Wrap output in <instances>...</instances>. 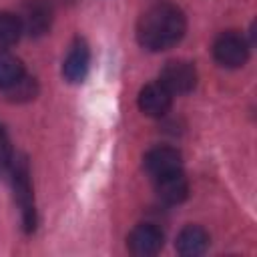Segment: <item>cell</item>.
<instances>
[{
	"instance_id": "obj_4",
	"label": "cell",
	"mask_w": 257,
	"mask_h": 257,
	"mask_svg": "<svg viewBox=\"0 0 257 257\" xmlns=\"http://www.w3.org/2000/svg\"><path fill=\"white\" fill-rule=\"evenodd\" d=\"M159 82L171 94H187L197 84V68L189 60H169L161 70Z\"/></svg>"
},
{
	"instance_id": "obj_12",
	"label": "cell",
	"mask_w": 257,
	"mask_h": 257,
	"mask_svg": "<svg viewBox=\"0 0 257 257\" xmlns=\"http://www.w3.org/2000/svg\"><path fill=\"white\" fill-rule=\"evenodd\" d=\"M22 76H24L22 62L10 52H0V90H8Z\"/></svg>"
},
{
	"instance_id": "obj_13",
	"label": "cell",
	"mask_w": 257,
	"mask_h": 257,
	"mask_svg": "<svg viewBox=\"0 0 257 257\" xmlns=\"http://www.w3.org/2000/svg\"><path fill=\"white\" fill-rule=\"evenodd\" d=\"M22 36V24L18 14L0 12V48H8L16 44Z\"/></svg>"
},
{
	"instance_id": "obj_1",
	"label": "cell",
	"mask_w": 257,
	"mask_h": 257,
	"mask_svg": "<svg viewBox=\"0 0 257 257\" xmlns=\"http://www.w3.org/2000/svg\"><path fill=\"white\" fill-rule=\"evenodd\" d=\"M187 30L185 14L175 4H155L143 12L137 24L139 44L151 52H161L175 46Z\"/></svg>"
},
{
	"instance_id": "obj_8",
	"label": "cell",
	"mask_w": 257,
	"mask_h": 257,
	"mask_svg": "<svg viewBox=\"0 0 257 257\" xmlns=\"http://www.w3.org/2000/svg\"><path fill=\"white\" fill-rule=\"evenodd\" d=\"M155 191H157L159 199L165 201L167 205L183 203L189 195V183H187V177H185L183 169H177V171H171L167 175L155 177Z\"/></svg>"
},
{
	"instance_id": "obj_15",
	"label": "cell",
	"mask_w": 257,
	"mask_h": 257,
	"mask_svg": "<svg viewBox=\"0 0 257 257\" xmlns=\"http://www.w3.org/2000/svg\"><path fill=\"white\" fill-rule=\"evenodd\" d=\"M12 161H14V153H12L8 135H6V131L0 126V173H2V175H8Z\"/></svg>"
},
{
	"instance_id": "obj_10",
	"label": "cell",
	"mask_w": 257,
	"mask_h": 257,
	"mask_svg": "<svg viewBox=\"0 0 257 257\" xmlns=\"http://www.w3.org/2000/svg\"><path fill=\"white\" fill-rule=\"evenodd\" d=\"M90 50L84 40H76L62 62V74L68 82H82L88 74Z\"/></svg>"
},
{
	"instance_id": "obj_6",
	"label": "cell",
	"mask_w": 257,
	"mask_h": 257,
	"mask_svg": "<svg viewBox=\"0 0 257 257\" xmlns=\"http://www.w3.org/2000/svg\"><path fill=\"white\" fill-rule=\"evenodd\" d=\"M22 32H26L32 38L44 36L50 30L52 24V8L44 0H28L22 4V10L18 14Z\"/></svg>"
},
{
	"instance_id": "obj_5",
	"label": "cell",
	"mask_w": 257,
	"mask_h": 257,
	"mask_svg": "<svg viewBox=\"0 0 257 257\" xmlns=\"http://www.w3.org/2000/svg\"><path fill=\"white\" fill-rule=\"evenodd\" d=\"M165 235L153 223H139L126 237V247L137 257H151L163 249Z\"/></svg>"
},
{
	"instance_id": "obj_7",
	"label": "cell",
	"mask_w": 257,
	"mask_h": 257,
	"mask_svg": "<svg viewBox=\"0 0 257 257\" xmlns=\"http://www.w3.org/2000/svg\"><path fill=\"white\" fill-rule=\"evenodd\" d=\"M173 94L161 84V82H149L139 92V108L147 116H165L171 108Z\"/></svg>"
},
{
	"instance_id": "obj_9",
	"label": "cell",
	"mask_w": 257,
	"mask_h": 257,
	"mask_svg": "<svg viewBox=\"0 0 257 257\" xmlns=\"http://www.w3.org/2000/svg\"><path fill=\"white\" fill-rule=\"evenodd\" d=\"M145 171L155 179L183 167V157L173 147H155L145 155Z\"/></svg>"
},
{
	"instance_id": "obj_11",
	"label": "cell",
	"mask_w": 257,
	"mask_h": 257,
	"mask_svg": "<svg viewBox=\"0 0 257 257\" xmlns=\"http://www.w3.org/2000/svg\"><path fill=\"white\" fill-rule=\"evenodd\" d=\"M209 247V233L199 225H187L181 229L175 241V249L183 257H197L203 255Z\"/></svg>"
},
{
	"instance_id": "obj_3",
	"label": "cell",
	"mask_w": 257,
	"mask_h": 257,
	"mask_svg": "<svg viewBox=\"0 0 257 257\" xmlns=\"http://www.w3.org/2000/svg\"><path fill=\"white\" fill-rule=\"evenodd\" d=\"M213 56L225 68H239L249 58V44L239 32H221L213 42Z\"/></svg>"
},
{
	"instance_id": "obj_14",
	"label": "cell",
	"mask_w": 257,
	"mask_h": 257,
	"mask_svg": "<svg viewBox=\"0 0 257 257\" xmlns=\"http://www.w3.org/2000/svg\"><path fill=\"white\" fill-rule=\"evenodd\" d=\"M4 92L8 94L10 100H14V102H24V100H30V98L36 96L38 86H36V80H34V78H28V76L24 74L14 86H10V88L4 90Z\"/></svg>"
},
{
	"instance_id": "obj_2",
	"label": "cell",
	"mask_w": 257,
	"mask_h": 257,
	"mask_svg": "<svg viewBox=\"0 0 257 257\" xmlns=\"http://www.w3.org/2000/svg\"><path fill=\"white\" fill-rule=\"evenodd\" d=\"M8 175H10L14 199H16V203H18V207H20V213H22L24 231L30 233V231H34V227H36V207H34V195H32L30 171H28L26 159H24V157H14Z\"/></svg>"
}]
</instances>
